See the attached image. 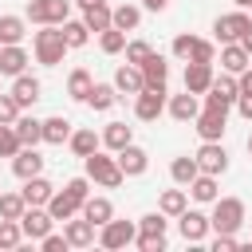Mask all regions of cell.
I'll return each mask as SVG.
<instances>
[{
	"mask_svg": "<svg viewBox=\"0 0 252 252\" xmlns=\"http://www.w3.org/2000/svg\"><path fill=\"white\" fill-rule=\"evenodd\" d=\"M165 228H169V220H165L161 209H158V213H146V217L138 220V232H146V236H165Z\"/></svg>",
	"mask_w": 252,
	"mask_h": 252,
	"instance_id": "f35d334b",
	"label": "cell"
},
{
	"mask_svg": "<svg viewBox=\"0 0 252 252\" xmlns=\"http://www.w3.org/2000/svg\"><path fill=\"white\" fill-rule=\"evenodd\" d=\"M8 94L16 98V106H20V110H28V106H35V102L43 98V83H39L35 75H28V71H24V75H16V79H12V91H8Z\"/></svg>",
	"mask_w": 252,
	"mask_h": 252,
	"instance_id": "7c38bea8",
	"label": "cell"
},
{
	"mask_svg": "<svg viewBox=\"0 0 252 252\" xmlns=\"http://www.w3.org/2000/svg\"><path fill=\"white\" fill-rule=\"evenodd\" d=\"M185 189H189V197H193V201H201V205H213V201L220 197V189H217V177H213V173H197Z\"/></svg>",
	"mask_w": 252,
	"mask_h": 252,
	"instance_id": "484cf974",
	"label": "cell"
},
{
	"mask_svg": "<svg viewBox=\"0 0 252 252\" xmlns=\"http://www.w3.org/2000/svg\"><path fill=\"white\" fill-rule=\"evenodd\" d=\"M165 98H169L165 87H142L134 94V118L138 122H158L165 114Z\"/></svg>",
	"mask_w": 252,
	"mask_h": 252,
	"instance_id": "277c9868",
	"label": "cell"
},
{
	"mask_svg": "<svg viewBox=\"0 0 252 252\" xmlns=\"http://www.w3.org/2000/svg\"><path fill=\"white\" fill-rule=\"evenodd\" d=\"M165 110H169L173 122H193V118L201 114V94H189V91L169 94V98H165Z\"/></svg>",
	"mask_w": 252,
	"mask_h": 252,
	"instance_id": "9a60e30c",
	"label": "cell"
},
{
	"mask_svg": "<svg viewBox=\"0 0 252 252\" xmlns=\"http://www.w3.org/2000/svg\"><path fill=\"white\" fill-rule=\"evenodd\" d=\"M236 110H240V118H248L252 122V94H236V102H232Z\"/></svg>",
	"mask_w": 252,
	"mask_h": 252,
	"instance_id": "f5cc1de1",
	"label": "cell"
},
{
	"mask_svg": "<svg viewBox=\"0 0 252 252\" xmlns=\"http://www.w3.org/2000/svg\"><path fill=\"white\" fill-rule=\"evenodd\" d=\"M177 228H181V236H185L189 244H201V240L213 232V228H209V217H205L201 209H189V205L177 213Z\"/></svg>",
	"mask_w": 252,
	"mask_h": 252,
	"instance_id": "8fae6325",
	"label": "cell"
},
{
	"mask_svg": "<svg viewBox=\"0 0 252 252\" xmlns=\"http://www.w3.org/2000/svg\"><path fill=\"white\" fill-rule=\"evenodd\" d=\"M16 150H20L16 126H4V122H0V158H16Z\"/></svg>",
	"mask_w": 252,
	"mask_h": 252,
	"instance_id": "f6af8a7d",
	"label": "cell"
},
{
	"mask_svg": "<svg viewBox=\"0 0 252 252\" xmlns=\"http://www.w3.org/2000/svg\"><path fill=\"white\" fill-rule=\"evenodd\" d=\"M12 173H16L20 181H28V177L43 173V158H39V150H35V146H20V150H16V158H12Z\"/></svg>",
	"mask_w": 252,
	"mask_h": 252,
	"instance_id": "2e32d148",
	"label": "cell"
},
{
	"mask_svg": "<svg viewBox=\"0 0 252 252\" xmlns=\"http://www.w3.org/2000/svg\"><path fill=\"white\" fill-rule=\"evenodd\" d=\"M24 16L32 24H63L71 16V0H28Z\"/></svg>",
	"mask_w": 252,
	"mask_h": 252,
	"instance_id": "52a82bcc",
	"label": "cell"
},
{
	"mask_svg": "<svg viewBox=\"0 0 252 252\" xmlns=\"http://www.w3.org/2000/svg\"><path fill=\"white\" fill-rule=\"evenodd\" d=\"M185 205H189V189H165V193L158 197V209H161L165 217H177Z\"/></svg>",
	"mask_w": 252,
	"mask_h": 252,
	"instance_id": "74e56055",
	"label": "cell"
},
{
	"mask_svg": "<svg viewBox=\"0 0 252 252\" xmlns=\"http://www.w3.org/2000/svg\"><path fill=\"white\" fill-rule=\"evenodd\" d=\"M232 248H240L236 232H217V236H213V252H232Z\"/></svg>",
	"mask_w": 252,
	"mask_h": 252,
	"instance_id": "816d5d0a",
	"label": "cell"
},
{
	"mask_svg": "<svg viewBox=\"0 0 252 252\" xmlns=\"http://www.w3.org/2000/svg\"><path fill=\"white\" fill-rule=\"evenodd\" d=\"M205 94H217L220 102H236V94H240V87H236V75H228V71H220V75H213V83H209V91Z\"/></svg>",
	"mask_w": 252,
	"mask_h": 252,
	"instance_id": "f546056e",
	"label": "cell"
},
{
	"mask_svg": "<svg viewBox=\"0 0 252 252\" xmlns=\"http://www.w3.org/2000/svg\"><path fill=\"white\" fill-rule=\"evenodd\" d=\"M83 169H87V177H91L94 185H102V189H118V185L126 181L122 169H118V161H114L110 154H102V150L87 154V158H83Z\"/></svg>",
	"mask_w": 252,
	"mask_h": 252,
	"instance_id": "7a4b0ae2",
	"label": "cell"
},
{
	"mask_svg": "<svg viewBox=\"0 0 252 252\" xmlns=\"http://www.w3.org/2000/svg\"><path fill=\"white\" fill-rule=\"evenodd\" d=\"M51 193H55V185H51V181H47L43 173L28 177V181H24V189H20L24 205H47V201H51Z\"/></svg>",
	"mask_w": 252,
	"mask_h": 252,
	"instance_id": "d6986e66",
	"label": "cell"
},
{
	"mask_svg": "<svg viewBox=\"0 0 252 252\" xmlns=\"http://www.w3.org/2000/svg\"><path fill=\"white\" fill-rule=\"evenodd\" d=\"M205 106H209V110H220V114H228V110H232V106H228V102H220L217 94H205Z\"/></svg>",
	"mask_w": 252,
	"mask_h": 252,
	"instance_id": "11a10c76",
	"label": "cell"
},
{
	"mask_svg": "<svg viewBox=\"0 0 252 252\" xmlns=\"http://www.w3.org/2000/svg\"><path fill=\"white\" fill-rule=\"evenodd\" d=\"M134 248H142V252H161V248H165V236H146V232H138V236H134Z\"/></svg>",
	"mask_w": 252,
	"mask_h": 252,
	"instance_id": "681fc988",
	"label": "cell"
},
{
	"mask_svg": "<svg viewBox=\"0 0 252 252\" xmlns=\"http://www.w3.org/2000/svg\"><path fill=\"white\" fill-rule=\"evenodd\" d=\"M43 209L51 213V220H71V217L79 213V201H75L71 193H51V201H47Z\"/></svg>",
	"mask_w": 252,
	"mask_h": 252,
	"instance_id": "836d02e7",
	"label": "cell"
},
{
	"mask_svg": "<svg viewBox=\"0 0 252 252\" xmlns=\"http://www.w3.org/2000/svg\"><path fill=\"white\" fill-rule=\"evenodd\" d=\"M213 83V63H185V91L189 94H205Z\"/></svg>",
	"mask_w": 252,
	"mask_h": 252,
	"instance_id": "44dd1931",
	"label": "cell"
},
{
	"mask_svg": "<svg viewBox=\"0 0 252 252\" xmlns=\"http://www.w3.org/2000/svg\"><path fill=\"white\" fill-rule=\"evenodd\" d=\"M193 43H197V35H193V32H181V35H173V55H177V59H189Z\"/></svg>",
	"mask_w": 252,
	"mask_h": 252,
	"instance_id": "7dc6e473",
	"label": "cell"
},
{
	"mask_svg": "<svg viewBox=\"0 0 252 252\" xmlns=\"http://www.w3.org/2000/svg\"><path fill=\"white\" fill-rule=\"evenodd\" d=\"M98 47H102L106 55H118V51L126 47V32H118V28H106V32H98Z\"/></svg>",
	"mask_w": 252,
	"mask_h": 252,
	"instance_id": "b9f144b4",
	"label": "cell"
},
{
	"mask_svg": "<svg viewBox=\"0 0 252 252\" xmlns=\"http://www.w3.org/2000/svg\"><path fill=\"white\" fill-rule=\"evenodd\" d=\"M63 193H71V197H75V201L83 205V201L91 197V177H87V173H83V177H71V181L63 185Z\"/></svg>",
	"mask_w": 252,
	"mask_h": 252,
	"instance_id": "bcb514c9",
	"label": "cell"
},
{
	"mask_svg": "<svg viewBox=\"0 0 252 252\" xmlns=\"http://www.w3.org/2000/svg\"><path fill=\"white\" fill-rule=\"evenodd\" d=\"M193 158H197V169H201V173H213V177H220V173L228 169V150H224L220 142H201Z\"/></svg>",
	"mask_w": 252,
	"mask_h": 252,
	"instance_id": "9c48e42d",
	"label": "cell"
},
{
	"mask_svg": "<svg viewBox=\"0 0 252 252\" xmlns=\"http://www.w3.org/2000/svg\"><path fill=\"white\" fill-rule=\"evenodd\" d=\"M232 4H236V8H252V0H232Z\"/></svg>",
	"mask_w": 252,
	"mask_h": 252,
	"instance_id": "91938a15",
	"label": "cell"
},
{
	"mask_svg": "<svg viewBox=\"0 0 252 252\" xmlns=\"http://www.w3.org/2000/svg\"><path fill=\"white\" fill-rule=\"evenodd\" d=\"M138 24H142V8H138V4H118V8H110V28H118V32H138Z\"/></svg>",
	"mask_w": 252,
	"mask_h": 252,
	"instance_id": "83f0119b",
	"label": "cell"
},
{
	"mask_svg": "<svg viewBox=\"0 0 252 252\" xmlns=\"http://www.w3.org/2000/svg\"><path fill=\"white\" fill-rule=\"evenodd\" d=\"M83 24L98 35V32H106L110 28V4L102 0V4H91V8H83Z\"/></svg>",
	"mask_w": 252,
	"mask_h": 252,
	"instance_id": "d590c367",
	"label": "cell"
},
{
	"mask_svg": "<svg viewBox=\"0 0 252 252\" xmlns=\"http://www.w3.org/2000/svg\"><path fill=\"white\" fill-rule=\"evenodd\" d=\"M39 248H43V252H67L71 244H67V236H59V232H47V236L39 240Z\"/></svg>",
	"mask_w": 252,
	"mask_h": 252,
	"instance_id": "f907efd6",
	"label": "cell"
},
{
	"mask_svg": "<svg viewBox=\"0 0 252 252\" xmlns=\"http://www.w3.org/2000/svg\"><path fill=\"white\" fill-rule=\"evenodd\" d=\"M169 0H142V8H150V12H161Z\"/></svg>",
	"mask_w": 252,
	"mask_h": 252,
	"instance_id": "9f6ffc18",
	"label": "cell"
},
{
	"mask_svg": "<svg viewBox=\"0 0 252 252\" xmlns=\"http://www.w3.org/2000/svg\"><path fill=\"white\" fill-rule=\"evenodd\" d=\"M24 35H28V20L24 16H0V47L24 43Z\"/></svg>",
	"mask_w": 252,
	"mask_h": 252,
	"instance_id": "1f68e13d",
	"label": "cell"
},
{
	"mask_svg": "<svg viewBox=\"0 0 252 252\" xmlns=\"http://www.w3.org/2000/svg\"><path fill=\"white\" fill-rule=\"evenodd\" d=\"M71 130H75V122H71V118H63V114L43 118V142H47V146H63V142L71 138Z\"/></svg>",
	"mask_w": 252,
	"mask_h": 252,
	"instance_id": "d4e9b609",
	"label": "cell"
},
{
	"mask_svg": "<svg viewBox=\"0 0 252 252\" xmlns=\"http://www.w3.org/2000/svg\"><path fill=\"white\" fill-rule=\"evenodd\" d=\"M98 138H102V146H106L110 154H118L122 146H130V142H134V126H126V122H106Z\"/></svg>",
	"mask_w": 252,
	"mask_h": 252,
	"instance_id": "603a6c76",
	"label": "cell"
},
{
	"mask_svg": "<svg viewBox=\"0 0 252 252\" xmlns=\"http://www.w3.org/2000/svg\"><path fill=\"white\" fill-rule=\"evenodd\" d=\"M114 91L118 94H138L142 87H146V79H142V67H134V63H122L118 71H114Z\"/></svg>",
	"mask_w": 252,
	"mask_h": 252,
	"instance_id": "ac0fdd59",
	"label": "cell"
},
{
	"mask_svg": "<svg viewBox=\"0 0 252 252\" xmlns=\"http://www.w3.org/2000/svg\"><path fill=\"white\" fill-rule=\"evenodd\" d=\"M244 146H248V154H252V134H248V142H244Z\"/></svg>",
	"mask_w": 252,
	"mask_h": 252,
	"instance_id": "94428289",
	"label": "cell"
},
{
	"mask_svg": "<svg viewBox=\"0 0 252 252\" xmlns=\"http://www.w3.org/2000/svg\"><path fill=\"white\" fill-rule=\"evenodd\" d=\"M142 79H146V87H165V79H169V63H165V55L150 51L146 63H142Z\"/></svg>",
	"mask_w": 252,
	"mask_h": 252,
	"instance_id": "cb8c5ba5",
	"label": "cell"
},
{
	"mask_svg": "<svg viewBox=\"0 0 252 252\" xmlns=\"http://www.w3.org/2000/svg\"><path fill=\"white\" fill-rule=\"evenodd\" d=\"M16 118H20V106H16V98H12V94H0V122H4V126H12Z\"/></svg>",
	"mask_w": 252,
	"mask_h": 252,
	"instance_id": "c3c4849f",
	"label": "cell"
},
{
	"mask_svg": "<svg viewBox=\"0 0 252 252\" xmlns=\"http://www.w3.org/2000/svg\"><path fill=\"white\" fill-rule=\"evenodd\" d=\"M79 8H91V4H102V0H75Z\"/></svg>",
	"mask_w": 252,
	"mask_h": 252,
	"instance_id": "680465c9",
	"label": "cell"
},
{
	"mask_svg": "<svg viewBox=\"0 0 252 252\" xmlns=\"http://www.w3.org/2000/svg\"><path fill=\"white\" fill-rule=\"evenodd\" d=\"M118 98H122V94L114 91V83H94V87H91V94H87V106L102 114V110H110Z\"/></svg>",
	"mask_w": 252,
	"mask_h": 252,
	"instance_id": "4dcf8cb0",
	"label": "cell"
},
{
	"mask_svg": "<svg viewBox=\"0 0 252 252\" xmlns=\"http://www.w3.org/2000/svg\"><path fill=\"white\" fill-rule=\"evenodd\" d=\"M244 224V201L240 197H217L213 213H209V228L213 232H240Z\"/></svg>",
	"mask_w": 252,
	"mask_h": 252,
	"instance_id": "3957f363",
	"label": "cell"
},
{
	"mask_svg": "<svg viewBox=\"0 0 252 252\" xmlns=\"http://www.w3.org/2000/svg\"><path fill=\"white\" fill-rule=\"evenodd\" d=\"M28 51L20 47V43H8V47H0V75H8V79H16V75H24L28 71Z\"/></svg>",
	"mask_w": 252,
	"mask_h": 252,
	"instance_id": "e0dca14e",
	"label": "cell"
},
{
	"mask_svg": "<svg viewBox=\"0 0 252 252\" xmlns=\"http://www.w3.org/2000/svg\"><path fill=\"white\" fill-rule=\"evenodd\" d=\"M91 87H94V79H91V71H87V67H75V71L67 75V94H71L75 102H87Z\"/></svg>",
	"mask_w": 252,
	"mask_h": 252,
	"instance_id": "d6a6232c",
	"label": "cell"
},
{
	"mask_svg": "<svg viewBox=\"0 0 252 252\" xmlns=\"http://www.w3.org/2000/svg\"><path fill=\"white\" fill-rule=\"evenodd\" d=\"M193 130L201 134V142H220V138H224V130H228V114L201 106V114L193 118Z\"/></svg>",
	"mask_w": 252,
	"mask_h": 252,
	"instance_id": "30bf717a",
	"label": "cell"
},
{
	"mask_svg": "<svg viewBox=\"0 0 252 252\" xmlns=\"http://www.w3.org/2000/svg\"><path fill=\"white\" fill-rule=\"evenodd\" d=\"M240 47H244V51H248V55H252V28H248V32H244V35H240Z\"/></svg>",
	"mask_w": 252,
	"mask_h": 252,
	"instance_id": "6f0895ef",
	"label": "cell"
},
{
	"mask_svg": "<svg viewBox=\"0 0 252 252\" xmlns=\"http://www.w3.org/2000/svg\"><path fill=\"white\" fill-rule=\"evenodd\" d=\"M32 51H35V63L55 67V63H63V55H67L71 47H67L59 24H39V32L32 35Z\"/></svg>",
	"mask_w": 252,
	"mask_h": 252,
	"instance_id": "6da1fadb",
	"label": "cell"
},
{
	"mask_svg": "<svg viewBox=\"0 0 252 252\" xmlns=\"http://www.w3.org/2000/svg\"><path fill=\"white\" fill-rule=\"evenodd\" d=\"M197 173H201V169H197V158H189V154H185V158H173V161H169V177H173V181H177L181 189H185V185H189V181H193Z\"/></svg>",
	"mask_w": 252,
	"mask_h": 252,
	"instance_id": "8d00e7d4",
	"label": "cell"
},
{
	"mask_svg": "<svg viewBox=\"0 0 252 252\" xmlns=\"http://www.w3.org/2000/svg\"><path fill=\"white\" fill-rule=\"evenodd\" d=\"M24 209H28V205H24L20 193H0V220H20Z\"/></svg>",
	"mask_w": 252,
	"mask_h": 252,
	"instance_id": "ab89813d",
	"label": "cell"
},
{
	"mask_svg": "<svg viewBox=\"0 0 252 252\" xmlns=\"http://www.w3.org/2000/svg\"><path fill=\"white\" fill-rule=\"evenodd\" d=\"M63 236H67L71 248H91V244L98 240V228H94L83 213H75L71 220H63Z\"/></svg>",
	"mask_w": 252,
	"mask_h": 252,
	"instance_id": "4fadbf2b",
	"label": "cell"
},
{
	"mask_svg": "<svg viewBox=\"0 0 252 252\" xmlns=\"http://www.w3.org/2000/svg\"><path fill=\"white\" fill-rule=\"evenodd\" d=\"M79 213L98 228V224H106V220L114 217V205H110V197H87V201L79 205Z\"/></svg>",
	"mask_w": 252,
	"mask_h": 252,
	"instance_id": "4316f807",
	"label": "cell"
},
{
	"mask_svg": "<svg viewBox=\"0 0 252 252\" xmlns=\"http://www.w3.org/2000/svg\"><path fill=\"white\" fill-rule=\"evenodd\" d=\"M24 244V232H20V220H0V248L12 252Z\"/></svg>",
	"mask_w": 252,
	"mask_h": 252,
	"instance_id": "60d3db41",
	"label": "cell"
},
{
	"mask_svg": "<svg viewBox=\"0 0 252 252\" xmlns=\"http://www.w3.org/2000/svg\"><path fill=\"white\" fill-rule=\"evenodd\" d=\"M122 51H126V63H134V67H142V63H146V55H150L154 47H150L146 39H126V47H122Z\"/></svg>",
	"mask_w": 252,
	"mask_h": 252,
	"instance_id": "7bdbcfd3",
	"label": "cell"
},
{
	"mask_svg": "<svg viewBox=\"0 0 252 252\" xmlns=\"http://www.w3.org/2000/svg\"><path fill=\"white\" fill-rule=\"evenodd\" d=\"M51 228H55V220H51V213H47L43 205H28V209L20 213V232H24V240H43Z\"/></svg>",
	"mask_w": 252,
	"mask_h": 252,
	"instance_id": "8992f818",
	"label": "cell"
},
{
	"mask_svg": "<svg viewBox=\"0 0 252 252\" xmlns=\"http://www.w3.org/2000/svg\"><path fill=\"white\" fill-rule=\"evenodd\" d=\"M67 146H71V154H75V158H87V154H94V150L102 146V138H98L91 126H83V130H71Z\"/></svg>",
	"mask_w": 252,
	"mask_h": 252,
	"instance_id": "f1b7e54d",
	"label": "cell"
},
{
	"mask_svg": "<svg viewBox=\"0 0 252 252\" xmlns=\"http://www.w3.org/2000/svg\"><path fill=\"white\" fill-rule=\"evenodd\" d=\"M114 161H118V169H122V177H142L146 169H150V154L142 150V146H122L118 154H114Z\"/></svg>",
	"mask_w": 252,
	"mask_h": 252,
	"instance_id": "5bb4252c",
	"label": "cell"
},
{
	"mask_svg": "<svg viewBox=\"0 0 252 252\" xmlns=\"http://www.w3.org/2000/svg\"><path fill=\"white\" fill-rule=\"evenodd\" d=\"M134 236H138V224L134 220H106V224H98V244L102 248H110V252H118V248H130L134 244Z\"/></svg>",
	"mask_w": 252,
	"mask_h": 252,
	"instance_id": "5b68a950",
	"label": "cell"
},
{
	"mask_svg": "<svg viewBox=\"0 0 252 252\" xmlns=\"http://www.w3.org/2000/svg\"><path fill=\"white\" fill-rule=\"evenodd\" d=\"M213 59H217V43H209V39H197L185 63H213Z\"/></svg>",
	"mask_w": 252,
	"mask_h": 252,
	"instance_id": "ee69618b",
	"label": "cell"
},
{
	"mask_svg": "<svg viewBox=\"0 0 252 252\" xmlns=\"http://www.w3.org/2000/svg\"><path fill=\"white\" fill-rule=\"evenodd\" d=\"M244 67H252V55H248L240 43H220V71L240 75Z\"/></svg>",
	"mask_w": 252,
	"mask_h": 252,
	"instance_id": "ffe728a7",
	"label": "cell"
},
{
	"mask_svg": "<svg viewBox=\"0 0 252 252\" xmlns=\"http://www.w3.org/2000/svg\"><path fill=\"white\" fill-rule=\"evenodd\" d=\"M236 87H240V94H252V67H244L236 75Z\"/></svg>",
	"mask_w": 252,
	"mask_h": 252,
	"instance_id": "db71d44e",
	"label": "cell"
},
{
	"mask_svg": "<svg viewBox=\"0 0 252 252\" xmlns=\"http://www.w3.org/2000/svg\"><path fill=\"white\" fill-rule=\"evenodd\" d=\"M252 28V16L240 8V12H224V16H217V24H213V32H217V39L220 43H240V35Z\"/></svg>",
	"mask_w": 252,
	"mask_h": 252,
	"instance_id": "ba28073f",
	"label": "cell"
},
{
	"mask_svg": "<svg viewBox=\"0 0 252 252\" xmlns=\"http://www.w3.org/2000/svg\"><path fill=\"white\" fill-rule=\"evenodd\" d=\"M12 126H16L20 146H39V142H43V122H39L35 114H24V110H20V118H16Z\"/></svg>",
	"mask_w": 252,
	"mask_h": 252,
	"instance_id": "7402d4cb",
	"label": "cell"
},
{
	"mask_svg": "<svg viewBox=\"0 0 252 252\" xmlns=\"http://www.w3.org/2000/svg\"><path fill=\"white\" fill-rule=\"evenodd\" d=\"M59 32H63L67 47H87V43H91V28H87L83 20H71V16H67V20L59 24Z\"/></svg>",
	"mask_w": 252,
	"mask_h": 252,
	"instance_id": "e575fe53",
	"label": "cell"
}]
</instances>
